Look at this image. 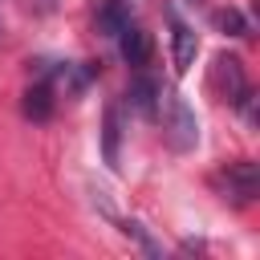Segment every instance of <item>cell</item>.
I'll use <instances>...</instances> for the list:
<instances>
[{"mask_svg": "<svg viewBox=\"0 0 260 260\" xmlns=\"http://www.w3.org/2000/svg\"><path fill=\"white\" fill-rule=\"evenodd\" d=\"M118 53H122V61L130 65V69H142L146 61H150V53H154V41H150V32L142 28V24H126L122 32H118Z\"/></svg>", "mask_w": 260, "mask_h": 260, "instance_id": "5", "label": "cell"}, {"mask_svg": "<svg viewBox=\"0 0 260 260\" xmlns=\"http://www.w3.org/2000/svg\"><path fill=\"white\" fill-rule=\"evenodd\" d=\"M158 110H162V134H167L171 150H179V154L195 150L199 146V118L187 106V98L167 89V93H158Z\"/></svg>", "mask_w": 260, "mask_h": 260, "instance_id": "1", "label": "cell"}, {"mask_svg": "<svg viewBox=\"0 0 260 260\" xmlns=\"http://www.w3.org/2000/svg\"><path fill=\"white\" fill-rule=\"evenodd\" d=\"M158 81L154 77H146V73H138L134 81H130V89H126V102H130V110H138L142 118H154L158 114Z\"/></svg>", "mask_w": 260, "mask_h": 260, "instance_id": "7", "label": "cell"}, {"mask_svg": "<svg viewBox=\"0 0 260 260\" xmlns=\"http://www.w3.org/2000/svg\"><path fill=\"white\" fill-rule=\"evenodd\" d=\"M53 106H57V85H53V77H49V65L41 69V77L24 89V118H32V122H45L49 114H53Z\"/></svg>", "mask_w": 260, "mask_h": 260, "instance_id": "6", "label": "cell"}, {"mask_svg": "<svg viewBox=\"0 0 260 260\" xmlns=\"http://www.w3.org/2000/svg\"><path fill=\"white\" fill-rule=\"evenodd\" d=\"M215 24H219L228 37H244V32H248V20L240 16V8H223V12H215Z\"/></svg>", "mask_w": 260, "mask_h": 260, "instance_id": "10", "label": "cell"}, {"mask_svg": "<svg viewBox=\"0 0 260 260\" xmlns=\"http://www.w3.org/2000/svg\"><path fill=\"white\" fill-rule=\"evenodd\" d=\"M126 236H134V240L142 244V252H146V256H158V244H154V240L146 236V228H142L138 219H130V223H126Z\"/></svg>", "mask_w": 260, "mask_h": 260, "instance_id": "11", "label": "cell"}, {"mask_svg": "<svg viewBox=\"0 0 260 260\" xmlns=\"http://www.w3.org/2000/svg\"><path fill=\"white\" fill-rule=\"evenodd\" d=\"M211 89L223 98V102H232V106H240L252 89H248V77H244V65H240V57H232V53H219L215 61H211Z\"/></svg>", "mask_w": 260, "mask_h": 260, "instance_id": "3", "label": "cell"}, {"mask_svg": "<svg viewBox=\"0 0 260 260\" xmlns=\"http://www.w3.org/2000/svg\"><path fill=\"white\" fill-rule=\"evenodd\" d=\"M118 142H122V110H118V106H106L102 150H106V162H110V167H118Z\"/></svg>", "mask_w": 260, "mask_h": 260, "instance_id": "9", "label": "cell"}, {"mask_svg": "<svg viewBox=\"0 0 260 260\" xmlns=\"http://www.w3.org/2000/svg\"><path fill=\"white\" fill-rule=\"evenodd\" d=\"M126 24H130V4H126V0H102V8H98V28H102L106 37H118Z\"/></svg>", "mask_w": 260, "mask_h": 260, "instance_id": "8", "label": "cell"}, {"mask_svg": "<svg viewBox=\"0 0 260 260\" xmlns=\"http://www.w3.org/2000/svg\"><path fill=\"white\" fill-rule=\"evenodd\" d=\"M199 57V37L187 20L171 16V65H175V77H183Z\"/></svg>", "mask_w": 260, "mask_h": 260, "instance_id": "4", "label": "cell"}, {"mask_svg": "<svg viewBox=\"0 0 260 260\" xmlns=\"http://www.w3.org/2000/svg\"><path fill=\"white\" fill-rule=\"evenodd\" d=\"M211 187H215V195H219V199H228V203H236V207L252 203V199L260 195L256 162H252V158H236V162L219 167V171L211 175Z\"/></svg>", "mask_w": 260, "mask_h": 260, "instance_id": "2", "label": "cell"}]
</instances>
